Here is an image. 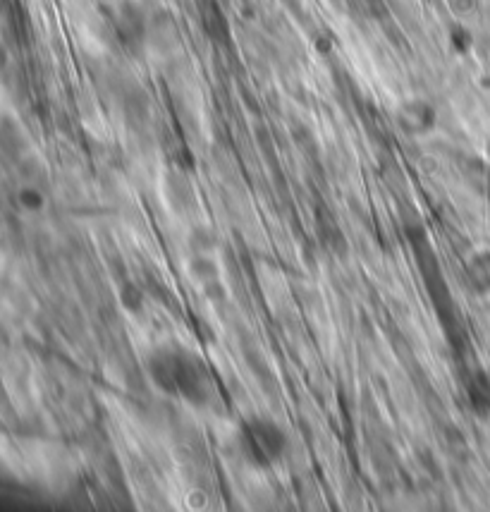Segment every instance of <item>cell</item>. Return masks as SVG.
<instances>
[{
  "instance_id": "cell-4",
  "label": "cell",
  "mask_w": 490,
  "mask_h": 512,
  "mask_svg": "<svg viewBox=\"0 0 490 512\" xmlns=\"http://www.w3.org/2000/svg\"><path fill=\"white\" fill-rule=\"evenodd\" d=\"M464 393L467 400L479 417H488L490 414V376L486 371H471L467 383H464Z\"/></svg>"
},
{
  "instance_id": "cell-9",
  "label": "cell",
  "mask_w": 490,
  "mask_h": 512,
  "mask_svg": "<svg viewBox=\"0 0 490 512\" xmlns=\"http://www.w3.org/2000/svg\"><path fill=\"white\" fill-rule=\"evenodd\" d=\"M216 245L218 237L208 228H196L194 233L189 235V249H192V254H211Z\"/></svg>"
},
{
  "instance_id": "cell-2",
  "label": "cell",
  "mask_w": 490,
  "mask_h": 512,
  "mask_svg": "<svg viewBox=\"0 0 490 512\" xmlns=\"http://www.w3.org/2000/svg\"><path fill=\"white\" fill-rule=\"evenodd\" d=\"M240 448L254 467H273L283 460L287 434L271 417H247L240 424Z\"/></svg>"
},
{
  "instance_id": "cell-3",
  "label": "cell",
  "mask_w": 490,
  "mask_h": 512,
  "mask_svg": "<svg viewBox=\"0 0 490 512\" xmlns=\"http://www.w3.org/2000/svg\"><path fill=\"white\" fill-rule=\"evenodd\" d=\"M397 127L407 134V137H426L436 130L438 111L433 103L424 99H409L397 106L395 111Z\"/></svg>"
},
{
  "instance_id": "cell-1",
  "label": "cell",
  "mask_w": 490,
  "mask_h": 512,
  "mask_svg": "<svg viewBox=\"0 0 490 512\" xmlns=\"http://www.w3.org/2000/svg\"><path fill=\"white\" fill-rule=\"evenodd\" d=\"M149 376L158 390L173 398L192 402L194 407L211 405L218 393L213 374L194 352L182 347H158L149 355Z\"/></svg>"
},
{
  "instance_id": "cell-6",
  "label": "cell",
  "mask_w": 490,
  "mask_h": 512,
  "mask_svg": "<svg viewBox=\"0 0 490 512\" xmlns=\"http://www.w3.org/2000/svg\"><path fill=\"white\" fill-rule=\"evenodd\" d=\"M467 280L471 290H476L479 295L490 292V254H476L467 266Z\"/></svg>"
},
{
  "instance_id": "cell-5",
  "label": "cell",
  "mask_w": 490,
  "mask_h": 512,
  "mask_svg": "<svg viewBox=\"0 0 490 512\" xmlns=\"http://www.w3.org/2000/svg\"><path fill=\"white\" fill-rule=\"evenodd\" d=\"M165 194H168V204L175 211H185L194 201V190L185 175H168V180H165Z\"/></svg>"
},
{
  "instance_id": "cell-7",
  "label": "cell",
  "mask_w": 490,
  "mask_h": 512,
  "mask_svg": "<svg viewBox=\"0 0 490 512\" xmlns=\"http://www.w3.org/2000/svg\"><path fill=\"white\" fill-rule=\"evenodd\" d=\"M189 271H192V276L196 280H201L204 285L213 283V280H220V268L208 254H192V259H189Z\"/></svg>"
},
{
  "instance_id": "cell-8",
  "label": "cell",
  "mask_w": 490,
  "mask_h": 512,
  "mask_svg": "<svg viewBox=\"0 0 490 512\" xmlns=\"http://www.w3.org/2000/svg\"><path fill=\"white\" fill-rule=\"evenodd\" d=\"M144 290L139 288L137 283H132V280H127V283L120 285V304L127 309V312H134L139 314L144 309Z\"/></svg>"
}]
</instances>
